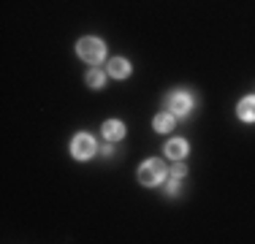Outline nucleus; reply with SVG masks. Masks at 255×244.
<instances>
[{
    "mask_svg": "<svg viewBox=\"0 0 255 244\" xmlns=\"http://www.w3.org/2000/svg\"><path fill=\"white\" fill-rule=\"evenodd\" d=\"M76 52L82 60H87V63H101L103 54H106V44L98 38H82L76 44Z\"/></svg>",
    "mask_w": 255,
    "mask_h": 244,
    "instance_id": "f257e3e1",
    "label": "nucleus"
},
{
    "mask_svg": "<svg viewBox=\"0 0 255 244\" xmlns=\"http://www.w3.org/2000/svg\"><path fill=\"white\" fill-rule=\"evenodd\" d=\"M163 174H166L163 160H147L138 168V182H141V185H157V182L163 179Z\"/></svg>",
    "mask_w": 255,
    "mask_h": 244,
    "instance_id": "f03ea898",
    "label": "nucleus"
},
{
    "mask_svg": "<svg viewBox=\"0 0 255 244\" xmlns=\"http://www.w3.org/2000/svg\"><path fill=\"white\" fill-rule=\"evenodd\" d=\"M71 152H74V157H79V160L90 157V155L95 152V141H93V136H87V133L76 136V138H74V146H71Z\"/></svg>",
    "mask_w": 255,
    "mask_h": 244,
    "instance_id": "7ed1b4c3",
    "label": "nucleus"
},
{
    "mask_svg": "<svg viewBox=\"0 0 255 244\" xmlns=\"http://www.w3.org/2000/svg\"><path fill=\"white\" fill-rule=\"evenodd\" d=\"M193 106V98L187 93H174L171 98H168V109H171L174 114H187Z\"/></svg>",
    "mask_w": 255,
    "mask_h": 244,
    "instance_id": "20e7f679",
    "label": "nucleus"
},
{
    "mask_svg": "<svg viewBox=\"0 0 255 244\" xmlns=\"http://www.w3.org/2000/svg\"><path fill=\"white\" fill-rule=\"evenodd\" d=\"M103 136L112 138V141H117V138H123V136H125V125H123L120 120H109V122H103Z\"/></svg>",
    "mask_w": 255,
    "mask_h": 244,
    "instance_id": "39448f33",
    "label": "nucleus"
},
{
    "mask_svg": "<svg viewBox=\"0 0 255 244\" xmlns=\"http://www.w3.org/2000/svg\"><path fill=\"white\" fill-rule=\"evenodd\" d=\"M109 73H112L114 79H125L128 73H130V63L123 57H114L112 63H109Z\"/></svg>",
    "mask_w": 255,
    "mask_h": 244,
    "instance_id": "423d86ee",
    "label": "nucleus"
},
{
    "mask_svg": "<svg viewBox=\"0 0 255 244\" xmlns=\"http://www.w3.org/2000/svg\"><path fill=\"white\" fill-rule=\"evenodd\" d=\"M166 155L174 157V160H182V157L187 155V144L182 141V138H174V141L166 144Z\"/></svg>",
    "mask_w": 255,
    "mask_h": 244,
    "instance_id": "0eeeda50",
    "label": "nucleus"
},
{
    "mask_svg": "<svg viewBox=\"0 0 255 244\" xmlns=\"http://www.w3.org/2000/svg\"><path fill=\"white\" fill-rule=\"evenodd\" d=\"M239 117H242V120H247V122H253V120H255V95L245 98V101L239 103Z\"/></svg>",
    "mask_w": 255,
    "mask_h": 244,
    "instance_id": "6e6552de",
    "label": "nucleus"
},
{
    "mask_svg": "<svg viewBox=\"0 0 255 244\" xmlns=\"http://www.w3.org/2000/svg\"><path fill=\"white\" fill-rule=\"evenodd\" d=\"M171 127H174V117H171L168 112H166V114H157V117H155V130L168 133Z\"/></svg>",
    "mask_w": 255,
    "mask_h": 244,
    "instance_id": "1a4fd4ad",
    "label": "nucleus"
},
{
    "mask_svg": "<svg viewBox=\"0 0 255 244\" xmlns=\"http://www.w3.org/2000/svg\"><path fill=\"white\" fill-rule=\"evenodd\" d=\"M87 84H90V87H95V90L103 87V73L101 71H90L87 73Z\"/></svg>",
    "mask_w": 255,
    "mask_h": 244,
    "instance_id": "9d476101",
    "label": "nucleus"
},
{
    "mask_svg": "<svg viewBox=\"0 0 255 244\" xmlns=\"http://www.w3.org/2000/svg\"><path fill=\"white\" fill-rule=\"evenodd\" d=\"M185 174H187L185 163H177V166L171 168V176H174V179H182V176H185Z\"/></svg>",
    "mask_w": 255,
    "mask_h": 244,
    "instance_id": "9b49d317",
    "label": "nucleus"
},
{
    "mask_svg": "<svg viewBox=\"0 0 255 244\" xmlns=\"http://www.w3.org/2000/svg\"><path fill=\"white\" fill-rule=\"evenodd\" d=\"M179 190V185H177V179H174V182H168V187H166V193L168 195H174V193H177Z\"/></svg>",
    "mask_w": 255,
    "mask_h": 244,
    "instance_id": "f8f14e48",
    "label": "nucleus"
}]
</instances>
